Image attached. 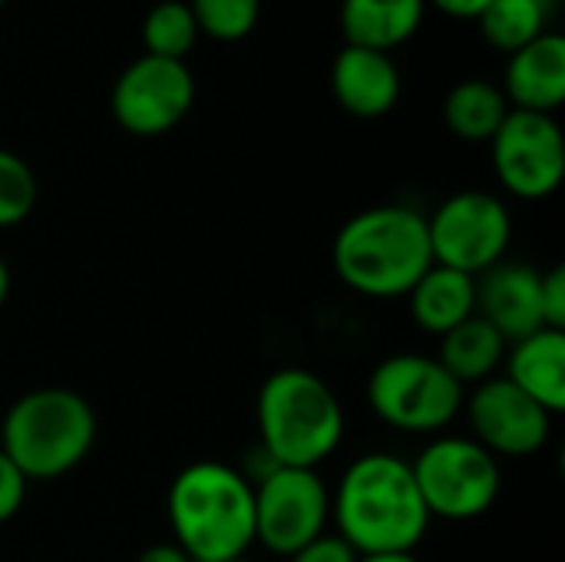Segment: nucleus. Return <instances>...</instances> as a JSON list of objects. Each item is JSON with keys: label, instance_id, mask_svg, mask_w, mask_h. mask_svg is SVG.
I'll use <instances>...</instances> for the list:
<instances>
[{"label": "nucleus", "instance_id": "f257e3e1", "mask_svg": "<svg viewBox=\"0 0 565 562\" xmlns=\"http://www.w3.org/2000/svg\"><path fill=\"white\" fill-rule=\"evenodd\" d=\"M331 520L358 556L414 553L430 527L411 460L397 454H361L331 494Z\"/></svg>", "mask_w": 565, "mask_h": 562}, {"label": "nucleus", "instance_id": "f03ea898", "mask_svg": "<svg viewBox=\"0 0 565 562\" xmlns=\"http://www.w3.org/2000/svg\"><path fill=\"white\" fill-rule=\"evenodd\" d=\"M175 547L192 562H228L255 547L252 477L222 464L195 460L175 474L166 497Z\"/></svg>", "mask_w": 565, "mask_h": 562}, {"label": "nucleus", "instance_id": "7ed1b4c3", "mask_svg": "<svg viewBox=\"0 0 565 562\" xmlns=\"http://www.w3.org/2000/svg\"><path fill=\"white\" fill-rule=\"evenodd\" d=\"M338 278L367 298H404L434 265L427 215L411 205H374L351 215L331 245Z\"/></svg>", "mask_w": 565, "mask_h": 562}, {"label": "nucleus", "instance_id": "20e7f679", "mask_svg": "<svg viewBox=\"0 0 565 562\" xmlns=\"http://www.w3.org/2000/svg\"><path fill=\"white\" fill-rule=\"evenodd\" d=\"M258 454L271 467L318 470L344 441V407L324 378L281 368L265 378L258 401Z\"/></svg>", "mask_w": 565, "mask_h": 562}, {"label": "nucleus", "instance_id": "39448f33", "mask_svg": "<svg viewBox=\"0 0 565 562\" xmlns=\"http://www.w3.org/2000/svg\"><path fill=\"white\" fill-rule=\"evenodd\" d=\"M96 444V411L70 388H36L20 394L0 424V450L26 484L60 480L76 470Z\"/></svg>", "mask_w": 565, "mask_h": 562}, {"label": "nucleus", "instance_id": "423d86ee", "mask_svg": "<svg viewBox=\"0 0 565 562\" xmlns=\"http://www.w3.org/2000/svg\"><path fill=\"white\" fill-rule=\"evenodd\" d=\"M463 397V384L427 354H391L367 378L371 411L401 434H440L460 417Z\"/></svg>", "mask_w": 565, "mask_h": 562}, {"label": "nucleus", "instance_id": "0eeeda50", "mask_svg": "<svg viewBox=\"0 0 565 562\" xmlns=\"http://www.w3.org/2000/svg\"><path fill=\"white\" fill-rule=\"evenodd\" d=\"M411 470L430 520H480L493 510L503 487L500 460L490 450H483L473 437L457 434L434 437L417 454V460H411Z\"/></svg>", "mask_w": 565, "mask_h": 562}, {"label": "nucleus", "instance_id": "6e6552de", "mask_svg": "<svg viewBox=\"0 0 565 562\" xmlns=\"http://www.w3.org/2000/svg\"><path fill=\"white\" fill-rule=\"evenodd\" d=\"M434 265L480 278L507 258L513 238V215L507 202L483 189H463L444 199L427 215Z\"/></svg>", "mask_w": 565, "mask_h": 562}, {"label": "nucleus", "instance_id": "1a4fd4ad", "mask_svg": "<svg viewBox=\"0 0 565 562\" xmlns=\"http://www.w3.org/2000/svg\"><path fill=\"white\" fill-rule=\"evenodd\" d=\"M255 487V543L275 556H295L328 533L331 490L318 470L268 467Z\"/></svg>", "mask_w": 565, "mask_h": 562}, {"label": "nucleus", "instance_id": "9d476101", "mask_svg": "<svg viewBox=\"0 0 565 562\" xmlns=\"http://www.w3.org/2000/svg\"><path fill=\"white\" fill-rule=\"evenodd\" d=\"M195 103V76L185 60L136 56L113 83L109 109L129 136H162L175 129Z\"/></svg>", "mask_w": 565, "mask_h": 562}, {"label": "nucleus", "instance_id": "9b49d317", "mask_svg": "<svg viewBox=\"0 0 565 562\" xmlns=\"http://www.w3.org/2000/svg\"><path fill=\"white\" fill-rule=\"evenodd\" d=\"M500 185L526 202L550 199L565 176V136L556 116L510 109L490 139Z\"/></svg>", "mask_w": 565, "mask_h": 562}, {"label": "nucleus", "instance_id": "f8f14e48", "mask_svg": "<svg viewBox=\"0 0 565 562\" xmlns=\"http://www.w3.org/2000/svg\"><path fill=\"white\" fill-rule=\"evenodd\" d=\"M463 414L473 431L470 437L497 460L500 457L520 460L540 454L553 431V414L543 411L503 374L477 384L473 394L463 397Z\"/></svg>", "mask_w": 565, "mask_h": 562}, {"label": "nucleus", "instance_id": "ddd939ff", "mask_svg": "<svg viewBox=\"0 0 565 562\" xmlns=\"http://www.w3.org/2000/svg\"><path fill=\"white\" fill-rule=\"evenodd\" d=\"M540 275L543 272L526 262L503 258L477 278V315L493 325L507 344L546 328L540 305Z\"/></svg>", "mask_w": 565, "mask_h": 562}, {"label": "nucleus", "instance_id": "4468645a", "mask_svg": "<svg viewBox=\"0 0 565 562\" xmlns=\"http://www.w3.org/2000/svg\"><path fill=\"white\" fill-rule=\"evenodd\" d=\"M503 96L513 109L556 113L565 103V36L546 30L507 60Z\"/></svg>", "mask_w": 565, "mask_h": 562}, {"label": "nucleus", "instance_id": "2eb2a0df", "mask_svg": "<svg viewBox=\"0 0 565 562\" xmlns=\"http://www.w3.org/2000/svg\"><path fill=\"white\" fill-rule=\"evenodd\" d=\"M331 89L344 113L358 119H381L401 99V73L391 53L344 46L331 66Z\"/></svg>", "mask_w": 565, "mask_h": 562}, {"label": "nucleus", "instance_id": "dca6fc26", "mask_svg": "<svg viewBox=\"0 0 565 562\" xmlns=\"http://www.w3.org/2000/svg\"><path fill=\"white\" fill-rule=\"evenodd\" d=\"M507 381L533 397L543 411L559 417L565 411V331L543 328L507 348Z\"/></svg>", "mask_w": 565, "mask_h": 562}, {"label": "nucleus", "instance_id": "f3484780", "mask_svg": "<svg viewBox=\"0 0 565 562\" xmlns=\"http://www.w3.org/2000/svg\"><path fill=\"white\" fill-rule=\"evenodd\" d=\"M427 0H341V33L348 46L391 53L424 23Z\"/></svg>", "mask_w": 565, "mask_h": 562}, {"label": "nucleus", "instance_id": "a211bd4d", "mask_svg": "<svg viewBox=\"0 0 565 562\" xmlns=\"http://www.w3.org/2000/svg\"><path fill=\"white\" fill-rule=\"evenodd\" d=\"M404 298L411 301L417 328L444 338L447 331L477 315V278L444 265H430Z\"/></svg>", "mask_w": 565, "mask_h": 562}, {"label": "nucleus", "instance_id": "6ab92c4d", "mask_svg": "<svg viewBox=\"0 0 565 562\" xmlns=\"http://www.w3.org/2000/svg\"><path fill=\"white\" fill-rule=\"evenodd\" d=\"M507 348L510 344L503 341V335L493 325H487L480 315H473L440 338L437 361L457 384L477 388L487 378H497V368L507 361Z\"/></svg>", "mask_w": 565, "mask_h": 562}, {"label": "nucleus", "instance_id": "aec40b11", "mask_svg": "<svg viewBox=\"0 0 565 562\" xmlns=\"http://www.w3.org/2000/svg\"><path fill=\"white\" fill-rule=\"evenodd\" d=\"M510 103L497 83L487 79H463L444 99V123L457 139L467 142H490L503 119L510 116Z\"/></svg>", "mask_w": 565, "mask_h": 562}, {"label": "nucleus", "instance_id": "412c9836", "mask_svg": "<svg viewBox=\"0 0 565 562\" xmlns=\"http://www.w3.org/2000/svg\"><path fill=\"white\" fill-rule=\"evenodd\" d=\"M553 17H556V0H493L477 23L483 30V40L510 56L520 46L543 36Z\"/></svg>", "mask_w": 565, "mask_h": 562}, {"label": "nucleus", "instance_id": "4be33fe9", "mask_svg": "<svg viewBox=\"0 0 565 562\" xmlns=\"http://www.w3.org/2000/svg\"><path fill=\"white\" fill-rule=\"evenodd\" d=\"M195 40H199V26L185 0H159L142 20V43L149 56L185 60Z\"/></svg>", "mask_w": 565, "mask_h": 562}, {"label": "nucleus", "instance_id": "5701e85b", "mask_svg": "<svg viewBox=\"0 0 565 562\" xmlns=\"http://www.w3.org/2000/svg\"><path fill=\"white\" fill-rule=\"evenodd\" d=\"M199 33L235 43L248 36L262 17V0H189Z\"/></svg>", "mask_w": 565, "mask_h": 562}, {"label": "nucleus", "instance_id": "b1692460", "mask_svg": "<svg viewBox=\"0 0 565 562\" xmlns=\"http://www.w3.org/2000/svg\"><path fill=\"white\" fill-rule=\"evenodd\" d=\"M36 176L33 169L10 149H0V229L20 225L36 209Z\"/></svg>", "mask_w": 565, "mask_h": 562}, {"label": "nucleus", "instance_id": "393cba45", "mask_svg": "<svg viewBox=\"0 0 565 562\" xmlns=\"http://www.w3.org/2000/svg\"><path fill=\"white\" fill-rule=\"evenodd\" d=\"M540 305L543 325L553 331H565V265H553L540 275Z\"/></svg>", "mask_w": 565, "mask_h": 562}, {"label": "nucleus", "instance_id": "a878e982", "mask_svg": "<svg viewBox=\"0 0 565 562\" xmlns=\"http://www.w3.org/2000/svg\"><path fill=\"white\" fill-rule=\"evenodd\" d=\"M26 500V477L13 467V460L0 450V527L10 523Z\"/></svg>", "mask_w": 565, "mask_h": 562}, {"label": "nucleus", "instance_id": "bb28decb", "mask_svg": "<svg viewBox=\"0 0 565 562\" xmlns=\"http://www.w3.org/2000/svg\"><path fill=\"white\" fill-rule=\"evenodd\" d=\"M361 556L338 537V533H324L315 543H308L305 550H298L288 562H358Z\"/></svg>", "mask_w": 565, "mask_h": 562}, {"label": "nucleus", "instance_id": "cd10ccee", "mask_svg": "<svg viewBox=\"0 0 565 562\" xmlns=\"http://www.w3.org/2000/svg\"><path fill=\"white\" fill-rule=\"evenodd\" d=\"M434 3L440 13L454 17V20H480V13L493 3V0H427Z\"/></svg>", "mask_w": 565, "mask_h": 562}, {"label": "nucleus", "instance_id": "c85d7f7f", "mask_svg": "<svg viewBox=\"0 0 565 562\" xmlns=\"http://www.w3.org/2000/svg\"><path fill=\"white\" fill-rule=\"evenodd\" d=\"M136 562H192V560H189L175 543H156V547L142 550Z\"/></svg>", "mask_w": 565, "mask_h": 562}, {"label": "nucleus", "instance_id": "c756f323", "mask_svg": "<svg viewBox=\"0 0 565 562\" xmlns=\"http://www.w3.org/2000/svg\"><path fill=\"white\" fill-rule=\"evenodd\" d=\"M358 562H420L414 553H381V556H361Z\"/></svg>", "mask_w": 565, "mask_h": 562}, {"label": "nucleus", "instance_id": "7c9ffc66", "mask_svg": "<svg viewBox=\"0 0 565 562\" xmlns=\"http://www.w3.org/2000/svg\"><path fill=\"white\" fill-rule=\"evenodd\" d=\"M7 298H10V265L0 258V308L7 305Z\"/></svg>", "mask_w": 565, "mask_h": 562}, {"label": "nucleus", "instance_id": "2f4dec72", "mask_svg": "<svg viewBox=\"0 0 565 562\" xmlns=\"http://www.w3.org/2000/svg\"><path fill=\"white\" fill-rule=\"evenodd\" d=\"M228 562H255V560H248V556H238V560H228Z\"/></svg>", "mask_w": 565, "mask_h": 562}, {"label": "nucleus", "instance_id": "473e14b6", "mask_svg": "<svg viewBox=\"0 0 565 562\" xmlns=\"http://www.w3.org/2000/svg\"><path fill=\"white\" fill-rule=\"evenodd\" d=\"M3 3H7V0H0V7H3Z\"/></svg>", "mask_w": 565, "mask_h": 562}]
</instances>
